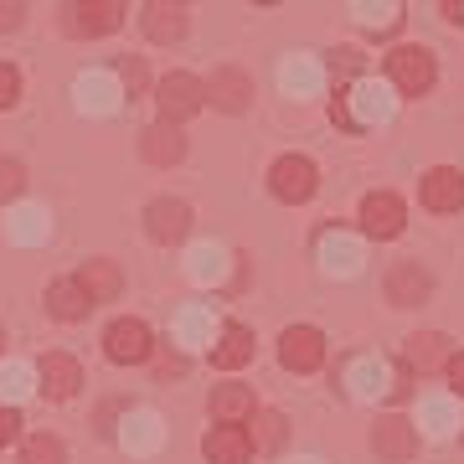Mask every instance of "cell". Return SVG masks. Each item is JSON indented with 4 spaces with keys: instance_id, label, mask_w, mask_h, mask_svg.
Segmentation results:
<instances>
[{
    "instance_id": "29",
    "label": "cell",
    "mask_w": 464,
    "mask_h": 464,
    "mask_svg": "<svg viewBox=\"0 0 464 464\" xmlns=\"http://www.w3.org/2000/svg\"><path fill=\"white\" fill-rule=\"evenodd\" d=\"M140 16H145V36H150V42H181L186 21H181V11H176V5H166V0H150Z\"/></svg>"
},
{
    "instance_id": "38",
    "label": "cell",
    "mask_w": 464,
    "mask_h": 464,
    "mask_svg": "<svg viewBox=\"0 0 464 464\" xmlns=\"http://www.w3.org/2000/svg\"><path fill=\"white\" fill-rule=\"evenodd\" d=\"M119 88H130V99L145 88V63H140V57H130V63H124V72H119Z\"/></svg>"
},
{
    "instance_id": "24",
    "label": "cell",
    "mask_w": 464,
    "mask_h": 464,
    "mask_svg": "<svg viewBox=\"0 0 464 464\" xmlns=\"http://www.w3.org/2000/svg\"><path fill=\"white\" fill-rule=\"evenodd\" d=\"M186 268H191V279H197V284H227L232 253L222 248V243H197L191 258H186Z\"/></svg>"
},
{
    "instance_id": "6",
    "label": "cell",
    "mask_w": 464,
    "mask_h": 464,
    "mask_svg": "<svg viewBox=\"0 0 464 464\" xmlns=\"http://www.w3.org/2000/svg\"><path fill=\"white\" fill-rule=\"evenodd\" d=\"M72 99H78V109L83 114H114L119 99H124V88H119L114 72H103V67H88V72H78L72 78Z\"/></svg>"
},
{
    "instance_id": "22",
    "label": "cell",
    "mask_w": 464,
    "mask_h": 464,
    "mask_svg": "<svg viewBox=\"0 0 464 464\" xmlns=\"http://www.w3.org/2000/svg\"><path fill=\"white\" fill-rule=\"evenodd\" d=\"M372 449H377L382 459H413L418 454V433L402 423V418H382L377 429H372Z\"/></svg>"
},
{
    "instance_id": "47",
    "label": "cell",
    "mask_w": 464,
    "mask_h": 464,
    "mask_svg": "<svg viewBox=\"0 0 464 464\" xmlns=\"http://www.w3.org/2000/svg\"><path fill=\"white\" fill-rule=\"evenodd\" d=\"M459 16H464V0H459Z\"/></svg>"
},
{
    "instance_id": "14",
    "label": "cell",
    "mask_w": 464,
    "mask_h": 464,
    "mask_svg": "<svg viewBox=\"0 0 464 464\" xmlns=\"http://www.w3.org/2000/svg\"><path fill=\"white\" fill-rule=\"evenodd\" d=\"M170 331H176V346L186 351H207L217 341V315L212 304H181L176 320H170Z\"/></svg>"
},
{
    "instance_id": "31",
    "label": "cell",
    "mask_w": 464,
    "mask_h": 464,
    "mask_svg": "<svg viewBox=\"0 0 464 464\" xmlns=\"http://www.w3.org/2000/svg\"><path fill=\"white\" fill-rule=\"evenodd\" d=\"M47 310L57 320H83L93 304H88V295L78 289V284H52V289H47Z\"/></svg>"
},
{
    "instance_id": "42",
    "label": "cell",
    "mask_w": 464,
    "mask_h": 464,
    "mask_svg": "<svg viewBox=\"0 0 464 464\" xmlns=\"http://www.w3.org/2000/svg\"><path fill=\"white\" fill-rule=\"evenodd\" d=\"M449 382H454V387H459V392H464V351H459V356H449Z\"/></svg>"
},
{
    "instance_id": "23",
    "label": "cell",
    "mask_w": 464,
    "mask_h": 464,
    "mask_svg": "<svg viewBox=\"0 0 464 464\" xmlns=\"http://www.w3.org/2000/svg\"><path fill=\"white\" fill-rule=\"evenodd\" d=\"M429 289H433V279L418 264H398L392 274H387V299H392V304H402V310H408V304H423V299H429Z\"/></svg>"
},
{
    "instance_id": "40",
    "label": "cell",
    "mask_w": 464,
    "mask_h": 464,
    "mask_svg": "<svg viewBox=\"0 0 464 464\" xmlns=\"http://www.w3.org/2000/svg\"><path fill=\"white\" fill-rule=\"evenodd\" d=\"M16 433H21V418H16V408H11V402H0V449L11 444Z\"/></svg>"
},
{
    "instance_id": "8",
    "label": "cell",
    "mask_w": 464,
    "mask_h": 464,
    "mask_svg": "<svg viewBox=\"0 0 464 464\" xmlns=\"http://www.w3.org/2000/svg\"><path fill=\"white\" fill-rule=\"evenodd\" d=\"M201 83L191 78V72H170V78H160V88H155V103H160V114H166V124H181V119H191L201 109Z\"/></svg>"
},
{
    "instance_id": "5",
    "label": "cell",
    "mask_w": 464,
    "mask_h": 464,
    "mask_svg": "<svg viewBox=\"0 0 464 464\" xmlns=\"http://www.w3.org/2000/svg\"><path fill=\"white\" fill-rule=\"evenodd\" d=\"M63 16H67L63 26L72 36H109L124 21V0H72Z\"/></svg>"
},
{
    "instance_id": "39",
    "label": "cell",
    "mask_w": 464,
    "mask_h": 464,
    "mask_svg": "<svg viewBox=\"0 0 464 464\" xmlns=\"http://www.w3.org/2000/svg\"><path fill=\"white\" fill-rule=\"evenodd\" d=\"M16 93H21L16 67H5V63H0V109H11V103H16Z\"/></svg>"
},
{
    "instance_id": "2",
    "label": "cell",
    "mask_w": 464,
    "mask_h": 464,
    "mask_svg": "<svg viewBox=\"0 0 464 464\" xmlns=\"http://www.w3.org/2000/svg\"><path fill=\"white\" fill-rule=\"evenodd\" d=\"M346 387L362 402H377V398H402V392H408V377H402V372H392L382 356H356V362H351V372H346Z\"/></svg>"
},
{
    "instance_id": "37",
    "label": "cell",
    "mask_w": 464,
    "mask_h": 464,
    "mask_svg": "<svg viewBox=\"0 0 464 464\" xmlns=\"http://www.w3.org/2000/svg\"><path fill=\"white\" fill-rule=\"evenodd\" d=\"M21 186H26V170H21V160H0V201L21 197Z\"/></svg>"
},
{
    "instance_id": "3",
    "label": "cell",
    "mask_w": 464,
    "mask_h": 464,
    "mask_svg": "<svg viewBox=\"0 0 464 464\" xmlns=\"http://www.w3.org/2000/svg\"><path fill=\"white\" fill-rule=\"evenodd\" d=\"M433 78H439V67H433V52L429 47H398L387 57V83L398 88V93H429Z\"/></svg>"
},
{
    "instance_id": "41",
    "label": "cell",
    "mask_w": 464,
    "mask_h": 464,
    "mask_svg": "<svg viewBox=\"0 0 464 464\" xmlns=\"http://www.w3.org/2000/svg\"><path fill=\"white\" fill-rule=\"evenodd\" d=\"M21 26V0H0V32H16Z\"/></svg>"
},
{
    "instance_id": "21",
    "label": "cell",
    "mask_w": 464,
    "mask_h": 464,
    "mask_svg": "<svg viewBox=\"0 0 464 464\" xmlns=\"http://www.w3.org/2000/svg\"><path fill=\"white\" fill-rule=\"evenodd\" d=\"M78 289L88 295V304H109V299L124 289V279H119V264H109V258H88L83 268H78Z\"/></svg>"
},
{
    "instance_id": "18",
    "label": "cell",
    "mask_w": 464,
    "mask_h": 464,
    "mask_svg": "<svg viewBox=\"0 0 464 464\" xmlns=\"http://www.w3.org/2000/svg\"><path fill=\"white\" fill-rule=\"evenodd\" d=\"M201 449H207V464H248V454H253L243 423H217Z\"/></svg>"
},
{
    "instance_id": "17",
    "label": "cell",
    "mask_w": 464,
    "mask_h": 464,
    "mask_svg": "<svg viewBox=\"0 0 464 464\" xmlns=\"http://www.w3.org/2000/svg\"><path fill=\"white\" fill-rule=\"evenodd\" d=\"M36 387H47V398H57V402H67L78 387H83V366L72 362L67 351H52L47 362L36 366Z\"/></svg>"
},
{
    "instance_id": "46",
    "label": "cell",
    "mask_w": 464,
    "mask_h": 464,
    "mask_svg": "<svg viewBox=\"0 0 464 464\" xmlns=\"http://www.w3.org/2000/svg\"><path fill=\"white\" fill-rule=\"evenodd\" d=\"M0 346H5V331H0Z\"/></svg>"
},
{
    "instance_id": "1",
    "label": "cell",
    "mask_w": 464,
    "mask_h": 464,
    "mask_svg": "<svg viewBox=\"0 0 464 464\" xmlns=\"http://www.w3.org/2000/svg\"><path fill=\"white\" fill-rule=\"evenodd\" d=\"M398 114V88L387 78H356L346 93H335L331 103V119L341 130H377L387 119Z\"/></svg>"
},
{
    "instance_id": "34",
    "label": "cell",
    "mask_w": 464,
    "mask_h": 464,
    "mask_svg": "<svg viewBox=\"0 0 464 464\" xmlns=\"http://www.w3.org/2000/svg\"><path fill=\"white\" fill-rule=\"evenodd\" d=\"M21 464H67V449L52 439V433H36V439H26V454H21Z\"/></svg>"
},
{
    "instance_id": "33",
    "label": "cell",
    "mask_w": 464,
    "mask_h": 464,
    "mask_svg": "<svg viewBox=\"0 0 464 464\" xmlns=\"http://www.w3.org/2000/svg\"><path fill=\"white\" fill-rule=\"evenodd\" d=\"M212 413L222 418V423L248 418L253 413V392H248V387H217V392H212Z\"/></svg>"
},
{
    "instance_id": "13",
    "label": "cell",
    "mask_w": 464,
    "mask_h": 464,
    "mask_svg": "<svg viewBox=\"0 0 464 464\" xmlns=\"http://www.w3.org/2000/svg\"><path fill=\"white\" fill-rule=\"evenodd\" d=\"M201 93H207L222 114H243V109H248V99H253V78L243 72V67H217L212 83L201 88Z\"/></svg>"
},
{
    "instance_id": "26",
    "label": "cell",
    "mask_w": 464,
    "mask_h": 464,
    "mask_svg": "<svg viewBox=\"0 0 464 464\" xmlns=\"http://www.w3.org/2000/svg\"><path fill=\"white\" fill-rule=\"evenodd\" d=\"M140 150H145L150 166H176V160L186 155V140H181L176 124H155V130L140 134Z\"/></svg>"
},
{
    "instance_id": "43",
    "label": "cell",
    "mask_w": 464,
    "mask_h": 464,
    "mask_svg": "<svg viewBox=\"0 0 464 464\" xmlns=\"http://www.w3.org/2000/svg\"><path fill=\"white\" fill-rule=\"evenodd\" d=\"M444 11H449V21H464L459 16V0H444Z\"/></svg>"
},
{
    "instance_id": "35",
    "label": "cell",
    "mask_w": 464,
    "mask_h": 464,
    "mask_svg": "<svg viewBox=\"0 0 464 464\" xmlns=\"http://www.w3.org/2000/svg\"><path fill=\"white\" fill-rule=\"evenodd\" d=\"M248 444H253V449H279V444H284V418H279V413H253Z\"/></svg>"
},
{
    "instance_id": "45",
    "label": "cell",
    "mask_w": 464,
    "mask_h": 464,
    "mask_svg": "<svg viewBox=\"0 0 464 464\" xmlns=\"http://www.w3.org/2000/svg\"><path fill=\"white\" fill-rule=\"evenodd\" d=\"M253 5H279V0H253Z\"/></svg>"
},
{
    "instance_id": "9",
    "label": "cell",
    "mask_w": 464,
    "mask_h": 464,
    "mask_svg": "<svg viewBox=\"0 0 464 464\" xmlns=\"http://www.w3.org/2000/svg\"><path fill=\"white\" fill-rule=\"evenodd\" d=\"M103 351H109V362L119 366H134L150 356V325L145 320H114L109 331H103Z\"/></svg>"
},
{
    "instance_id": "11",
    "label": "cell",
    "mask_w": 464,
    "mask_h": 464,
    "mask_svg": "<svg viewBox=\"0 0 464 464\" xmlns=\"http://www.w3.org/2000/svg\"><path fill=\"white\" fill-rule=\"evenodd\" d=\"M279 362L289 366V372H315V366L325 362V335H320L315 325H295V331H284Z\"/></svg>"
},
{
    "instance_id": "32",
    "label": "cell",
    "mask_w": 464,
    "mask_h": 464,
    "mask_svg": "<svg viewBox=\"0 0 464 464\" xmlns=\"http://www.w3.org/2000/svg\"><path fill=\"white\" fill-rule=\"evenodd\" d=\"M444 362H449L444 335L423 331V335H413V341H408V366H413V372H433V366H444Z\"/></svg>"
},
{
    "instance_id": "7",
    "label": "cell",
    "mask_w": 464,
    "mask_h": 464,
    "mask_svg": "<svg viewBox=\"0 0 464 464\" xmlns=\"http://www.w3.org/2000/svg\"><path fill=\"white\" fill-rule=\"evenodd\" d=\"M268 186H274V197L279 201H310L320 186V170L304 160V155H284L279 166L268 170Z\"/></svg>"
},
{
    "instance_id": "27",
    "label": "cell",
    "mask_w": 464,
    "mask_h": 464,
    "mask_svg": "<svg viewBox=\"0 0 464 464\" xmlns=\"http://www.w3.org/2000/svg\"><path fill=\"white\" fill-rule=\"evenodd\" d=\"M207 351H212V366L237 372V366L253 356V331H248V325H227V331L217 335V346H207Z\"/></svg>"
},
{
    "instance_id": "25",
    "label": "cell",
    "mask_w": 464,
    "mask_h": 464,
    "mask_svg": "<svg viewBox=\"0 0 464 464\" xmlns=\"http://www.w3.org/2000/svg\"><path fill=\"white\" fill-rule=\"evenodd\" d=\"M418 429L429 433V439H449V433L459 429V402L444 398V392L423 398V402H418Z\"/></svg>"
},
{
    "instance_id": "44",
    "label": "cell",
    "mask_w": 464,
    "mask_h": 464,
    "mask_svg": "<svg viewBox=\"0 0 464 464\" xmlns=\"http://www.w3.org/2000/svg\"><path fill=\"white\" fill-rule=\"evenodd\" d=\"M295 464H320V459H310V454H304V459H295Z\"/></svg>"
},
{
    "instance_id": "28",
    "label": "cell",
    "mask_w": 464,
    "mask_h": 464,
    "mask_svg": "<svg viewBox=\"0 0 464 464\" xmlns=\"http://www.w3.org/2000/svg\"><path fill=\"white\" fill-rule=\"evenodd\" d=\"M351 16L362 21L366 32H398L402 21V0H351Z\"/></svg>"
},
{
    "instance_id": "36",
    "label": "cell",
    "mask_w": 464,
    "mask_h": 464,
    "mask_svg": "<svg viewBox=\"0 0 464 464\" xmlns=\"http://www.w3.org/2000/svg\"><path fill=\"white\" fill-rule=\"evenodd\" d=\"M362 67H366V57H362L356 47L331 52V72H335V78H362Z\"/></svg>"
},
{
    "instance_id": "20",
    "label": "cell",
    "mask_w": 464,
    "mask_h": 464,
    "mask_svg": "<svg viewBox=\"0 0 464 464\" xmlns=\"http://www.w3.org/2000/svg\"><path fill=\"white\" fill-rule=\"evenodd\" d=\"M5 237H11L16 248H42V243L52 237L47 207H16V212L5 217Z\"/></svg>"
},
{
    "instance_id": "15",
    "label": "cell",
    "mask_w": 464,
    "mask_h": 464,
    "mask_svg": "<svg viewBox=\"0 0 464 464\" xmlns=\"http://www.w3.org/2000/svg\"><path fill=\"white\" fill-rule=\"evenodd\" d=\"M145 227H150L155 243H181L186 232H191V207H186V201H170V197L150 201L145 207Z\"/></svg>"
},
{
    "instance_id": "30",
    "label": "cell",
    "mask_w": 464,
    "mask_h": 464,
    "mask_svg": "<svg viewBox=\"0 0 464 464\" xmlns=\"http://www.w3.org/2000/svg\"><path fill=\"white\" fill-rule=\"evenodd\" d=\"M36 392V366L26 362H0V402H26Z\"/></svg>"
},
{
    "instance_id": "19",
    "label": "cell",
    "mask_w": 464,
    "mask_h": 464,
    "mask_svg": "<svg viewBox=\"0 0 464 464\" xmlns=\"http://www.w3.org/2000/svg\"><path fill=\"white\" fill-rule=\"evenodd\" d=\"M362 227L372 232V237H398L402 232V201L392 197V191H372V197L362 201Z\"/></svg>"
},
{
    "instance_id": "16",
    "label": "cell",
    "mask_w": 464,
    "mask_h": 464,
    "mask_svg": "<svg viewBox=\"0 0 464 464\" xmlns=\"http://www.w3.org/2000/svg\"><path fill=\"white\" fill-rule=\"evenodd\" d=\"M160 444H166V423L160 418L145 413V408L124 413V423H119V449L124 454H155Z\"/></svg>"
},
{
    "instance_id": "10",
    "label": "cell",
    "mask_w": 464,
    "mask_h": 464,
    "mask_svg": "<svg viewBox=\"0 0 464 464\" xmlns=\"http://www.w3.org/2000/svg\"><path fill=\"white\" fill-rule=\"evenodd\" d=\"M418 197L429 212H459L464 207V170L454 166H433L423 181H418Z\"/></svg>"
},
{
    "instance_id": "4",
    "label": "cell",
    "mask_w": 464,
    "mask_h": 464,
    "mask_svg": "<svg viewBox=\"0 0 464 464\" xmlns=\"http://www.w3.org/2000/svg\"><path fill=\"white\" fill-rule=\"evenodd\" d=\"M315 258H320V268H325L331 279H356V274H362V264H366L362 243H356L351 232H341V227H325L315 237Z\"/></svg>"
},
{
    "instance_id": "12",
    "label": "cell",
    "mask_w": 464,
    "mask_h": 464,
    "mask_svg": "<svg viewBox=\"0 0 464 464\" xmlns=\"http://www.w3.org/2000/svg\"><path fill=\"white\" fill-rule=\"evenodd\" d=\"M279 88L289 99H315L320 88H325V67H320L310 52H289L279 63Z\"/></svg>"
}]
</instances>
